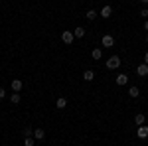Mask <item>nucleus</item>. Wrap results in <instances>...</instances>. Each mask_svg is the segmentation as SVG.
Instances as JSON below:
<instances>
[{"label":"nucleus","mask_w":148,"mask_h":146,"mask_svg":"<svg viewBox=\"0 0 148 146\" xmlns=\"http://www.w3.org/2000/svg\"><path fill=\"white\" fill-rule=\"evenodd\" d=\"M136 75L138 77H146L148 75V65L146 63H140V65L136 67Z\"/></svg>","instance_id":"obj_5"},{"label":"nucleus","mask_w":148,"mask_h":146,"mask_svg":"<svg viewBox=\"0 0 148 146\" xmlns=\"http://www.w3.org/2000/svg\"><path fill=\"white\" fill-rule=\"evenodd\" d=\"M136 136H138V138H142V140L148 138V126H146V124H142V126H138V128H136Z\"/></svg>","instance_id":"obj_4"},{"label":"nucleus","mask_w":148,"mask_h":146,"mask_svg":"<svg viewBox=\"0 0 148 146\" xmlns=\"http://www.w3.org/2000/svg\"><path fill=\"white\" fill-rule=\"evenodd\" d=\"M138 95H140V89H138V87H134V85H132V87H130V89H128V97H132V99H136Z\"/></svg>","instance_id":"obj_12"},{"label":"nucleus","mask_w":148,"mask_h":146,"mask_svg":"<svg viewBox=\"0 0 148 146\" xmlns=\"http://www.w3.org/2000/svg\"><path fill=\"white\" fill-rule=\"evenodd\" d=\"M140 2H142V4H148V0H140Z\"/></svg>","instance_id":"obj_24"},{"label":"nucleus","mask_w":148,"mask_h":146,"mask_svg":"<svg viewBox=\"0 0 148 146\" xmlns=\"http://www.w3.org/2000/svg\"><path fill=\"white\" fill-rule=\"evenodd\" d=\"M111 14H113V8H111L109 4L101 8V18H111Z\"/></svg>","instance_id":"obj_8"},{"label":"nucleus","mask_w":148,"mask_h":146,"mask_svg":"<svg viewBox=\"0 0 148 146\" xmlns=\"http://www.w3.org/2000/svg\"><path fill=\"white\" fill-rule=\"evenodd\" d=\"M56 107L57 109H65V107H67V99H65V97H59L56 101Z\"/></svg>","instance_id":"obj_11"},{"label":"nucleus","mask_w":148,"mask_h":146,"mask_svg":"<svg viewBox=\"0 0 148 146\" xmlns=\"http://www.w3.org/2000/svg\"><path fill=\"white\" fill-rule=\"evenodd\" d=\"M126 83H128V75H126V73H119V75H116V85L123 87V85H126Z\"/></svg>","instance_id":"obj_6"},{"label":"nucleus","mask_w":148,"mask_h":146,"mask_svg":"<svg viewBox=\"0 0 148 146\" xmlns=\"http://www.w3.org/2000/svg\"><path fill=\"white\" fill-rule=\"evenodd\" d=\"M73 34H75V38H83V36H85V28H83V26H77V28L73 30Z\"/></svg>","instance_id":"obj_13"},{"label":"nucleus","mask_w":148,"mask_h":146,"mask_svg":"<svg viewBox=\"0 0 148 146\" xmlns=\"http://www.w3.org/2000/svg\"><path fill=\"white\" fill-rule=\"evenodd\" d=\"M144 63H146V65H148V51H146V53H144Z\"/></svg>","instance_id":"obj_22"},{"label":"nucleus","mask_w":148,"mask_h":146,"mask_svg":"<svg viewBox=\"0 0 148 146\" xmlns=\"http://www.w3.org/2000/svg\"><path fill=\"white\" fill-rule=\"evenodd\" d=\"M101 44H103V47H113V45H114V38L111 34H105V36H103V40H101Z\"/></svg>","instance_id":"obj_3"},{"label":"nucleus","mask_w":148,"mask_h":146,"mask_svg":"<svg viewBox=\"0 0 148 146\" xmlns=\"http://www.w3.org/2000/svg\"><path fill=\"white\" fill-rule=\"evenodd\" d=\"M10 103H14V105H18V103H20V93H12Z\"/></svg>","instance_id":"obj_18"},{"label":"nucleus","mask_w":148,"mask_h":146,"mask_svg":"<svg viewBox=\"0 0 148 146\" xmlns=\"http://www.w3.org/2000/svg\"><path fill=\"white\" fill-rule=\"evenodd\" d=\"M73 40H75V34L69 32V30H65V32L61 34V42H63V44H73Z\"/></svg>","instance_id":"obj_2"},{"label":"nucleus","mask_w":148,"mask_h":146,"mask_svg":"<svg viewBox=\"0 0 148 146\" xmlns=\"http://www.w3.org/2000/svg\"><path fill=\"white\" fill-rule=\"evenodd\" d=\"M24 136H32V128H30V126L24 128Z\"/></svg>","instance_id":"obj_19"},{"label":"nucleus","mask_w":148,"mask_h":146,"mask_svg":"<svg viewBox=\"0 0 148 146\" xmlns=\"http://www.w3.org/2000/svg\"><path fill=\"white\" fill-rule=\"evenodd\" d=\"M91 57H93V59H101V57H103L101 49H99V47H95V49L91 51Z\"/></svg>","instance_id":"obj_17"},{"label":"nucleus","mask_w":148,"mask_h":146,"mask_svg":"<svg viewBox=\"0 0 148 146\" xmlns=\"http://www.w3.org/2000/svg\"><path fill=\"white\" fill-rule=\"evenodd\" d=\"M144 30H146V34H148V20L144 22Z\"/></svg>","instance_id":"obj_23"},{"label":"nucleus","mask_w":148,"mask_h":146,"mask_svg":"<svg viewBox=\"0 0 148 146\" xmlns=\"http://www.w3.org/2000/svg\"><path fill=\"white\" fill-rule=\"evenodd\" d=\"M97 14H99L97 10H87V12H85V16H87V20H95V18H97Z\"/></svg>","instance_id":"obj_16"},{"label":"nucleus","mask_w":148,"mask_h":146,"mask_svg":"<svg viewBox=\"0 0 148 146\" xmlns=\"http://www.w3.org/2000/svg\"><path fill=\"white\" fill-rule=\"evenodd\" d=\"M34 144H36L34 136H26V138H24V146H34Z\"/></svg>","instance_id":"obj_15"},{"label":"nucleus","mask_w":148,"mask_h":146,"mask_svg":"<svg viewBox=\"0 0 148 146\" xmlns=\"http://www.w3.org/2000/svg\"><path fill=\"white\" fill-rule=\"evenodd\" d=\"M83 79H85V81H93V79H95V71H91V69H87V71L83 73Z\"/></svg>","instance_id":"obj_14"},{"label":"nucleus","mask_w":148,"mask_h":146,"mask_svg":"<svg viewBox=\"0 0 148 146\" xmlns=\"http://www.w3.org/2000/svg\"><path fill=\"white\" fill-rule=\"evenodd\" d=\"M10 87H12V91H14V93H20V91H22V79H14Z\"/></svg>","instance_id":"obj_7"},{"label":"nucleus","mask_w":148,"mask_h":146,"mask_svg":"<svg viewBox=\"0 0 148 146\" xmlns=\"http://www.w3.org/2000/svg\"><path fill=\"white\" fill-rule=\"evenodd\" d=\"M140 16H142V18H146V20H148V8H144V10H140Z\"/></svg>","instance_id":"obj_20"},{"label":"nucleus","mask_w":148,"mask_h":146,"mask_svg":"<svg viewBox=\"0 0 148 146\" xmlns=\"http://www.w3.org/2000/svg\"><path fill=\"white\" fill-rule=\"evenodd\" d=\"M34 138L36 140H44V138H46V130H44V128H36L34 130Z\"/></svg>","instance_id":"obj_9"},{"label":"nucleus","mask_w":148,"mask_h":146,"mask_svg":"<svg viewBox=\"0 0 148 146\" xmlns=\"http://www.w3.org/2000/svg\"><path fill=\"white\" fill-rule=\"evenodd\" d=\"M146 42H148V34H146Z\"/></svg>","instance_id":"obj_25"},{"label":"nucleus","mask_w":148,"mask_h":146,"mask_svg":"<svg viewBox=\"0 0 148 146\" xmlns=\"http://www.w3.org/2000/svg\"><path fill=\"white\" fill-rule=\"evenodd\" d=\"M2 99H6V89L0 87V101H2Z\"/></svg>","instance_id":"obj_21"},{"label":"nucleus","mask_w":148,"mask_h":146,"mask_svg":"<svg viewBox=\"0 0 148 146\" xmlns=\"http://www.w3.org/2000/svg\"><path fill=\"white\" fill-rule=\"evenodd\" d=\"M121 67V57L119 56H111L107 59V69H119Z\"/></svg>","instance_id":"obj_1"},{"label":"nucleus","mask_w":148,"mask_h":146,"mask_svg":"<svg viewBox=\"0 0 148 146\" xmlns=\"http://www.w3.org/2000/svg\"><path fill=\"white\" fill-rule=\"evenodd\" d=\"M144 123H146V117H144L142 112H138L136 117H134V124H136V126H142Z\"/></svg>","instance_id":"obj_10"}]
</instances>
